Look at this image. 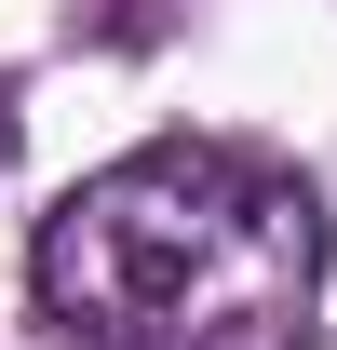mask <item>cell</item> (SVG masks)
I'll list each match as a JSON object with an SVG mask.
<instances>
[{
	"label": "cell",
	"instance_id": "2",
	"mask_svg": "<svg viewBox=\"0 0 337 350\" xmlns=\"http://www.w3.org/2000/svg\"><path fill=\"white\" fill-rule=\"evenodd\" d=\"M14 148H27V94H14V68H0V175H14Z\"/></svg>",
	"mask_w": 337,
	"mask_h": 350
},
{
	"label": "cell",
	"instance_id": "1",
	"mask_svg": "<svg viewBox=\"0 0 337 350\" xmlns=\"http://www.w3.org/2000/svg\"><path fill=\"white\" fill-rule=\"evenodd\" d=\"M324 189L229 135H149L82 175L27 283L82 350H297L324 310Z\"/></svg>",
	"mask_w": 337,
	"mask_h": 350
}]
</instances>
